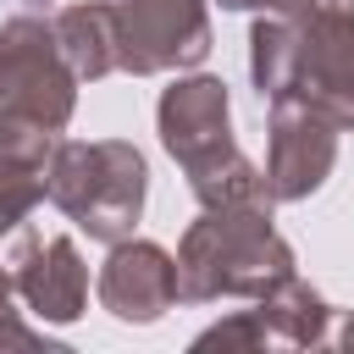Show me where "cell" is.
<instances>
[{
    "instance_id": "4fadbf2b",
    "label": "cell",
    "mask_w": 354,
    "mask_h": 354,
    "mask_svg": "<svg viewBox=\"0 0 354 354\" xmlns=\"http://www.w3.org/2000/svg\"><path fill=\"white\" fill-rule=\"evenodd\" d=\"M288 77H293V17H260L249 28V83L260 100H277L288 94Z\"/></svg>"
},
{
    "instance_id": "52a82bcc",
    "label": "cell",
    "mask_w": 354,
    "mask_h": 354,
    "mask_svg": "<svg viewBox=\"0 0 354 354\" xmlns=\"http://www.w3.org/2000/svg\"><path fill=\"white\" fill-rule=\"evenodd\" d=\"M337 166V127L310 111L293 94L271 100V122H266V183L277 205H299L310 194L326 188Z\"/></svg>"
},
{
    "instance_id": "5b68a950",
    "label": "cell",
    "mask_w": 354,
    "mask_h": 354,
    "mask_svg": "<svg viewBox=\"0 0 354 354\" xmlns=\"http://www.w3.org/2000/svg\"><path fill=\"white\" fill-rule=\"evenodd\" d=\"M122 72L160 77L188 72L210 55V6L205 0H116Z\"/></svg>"
},
{
    "instance_id": "2e32d148",
    "label": "cell",
    "mask_w": 354,
    "mask_h": 354,
    "mask_svg": "<svg viewBox=\"0 0 354 354\" xmlns=\"http://www.w3.org/2000/svg\"><path fill=\"white\" fill-rule=\"evenodd\" d=\"M194 348H199V354H205V348H221V354H260V348H271V332H266V321H260L254 310H232L227 321L205 326V332L194 337Z\"/></svg>"
},
{
    "instance_id": "3957f363",
    "label": "cell",
    "mask_w": 354,
    "mask_h": 354,
    "mask_svg": "<svg viewBox=\"0 0 354 354\" xmlns=\"http://www.w3.org/2000/svg\"><path fill=\"white\" fill-rule=\"evenodd\" d=\"M77 111V72L66 66L50 6L33 0L0 22V116H28L44 127H66Z\"/></svg>"
},
{
    "instance_id": "7c38bea8",
    "label": "cell",
    "mask_w": 354,
    "mask_h": 354,
    "mask_svg": "<svg viewBox=\"0 0 354 354\" xmlns=\"http://www.w3.org/2000/svg\"><path fill=\"white\" fill-rule=\"evenodd\" d=\"M188 188H194L199 205H249V210H277L266 171H260L243 149H232L227 160H216V166H205L199 177H188Z\"/></svg>"
},
{
    "instance_id": "8992f818",
    "label": "cell",
    "mask_w": 354,
    "mask_h": 354,
    "mask_svg": "<svg viewBox=\"0 0 354 354\" xmlns=\"http://www.w3.org/2000/svg\"><path fill=\"white\" fill-rule=\"evenodd\" d=\"M155 127H160L166 155L183 166V177H199L205 166H216V160H227V155L238 149L227 83L210 77V72L177 77V83L160 94V105H155Z\"/></svg>"
},
{
    "instance_id": "9c48e42d",
    "label": "cell",
    "mask_w": 354,
    "mask_h": 354,
    "mask_svg": "<svg viewBox=\"0 0 354 354\" xmlns=\"http://www.w3.org/2000/svg\"><path fill=\"white\" fill-rule=\"evenodd\" d=\"M100 310L116 315L122 326H155L177 304V254H166L149 238H116L100 277H94Z\"/></svg>"
},
{
    "instance_id": "44dd1931",
    "label": "cell",
    "mask_w": 354,
    "mask_h": 354,
    "mask_svg": "<svg viewBox=\"0 0 354 354\" xmlns=\"http://www.w3.org/2000/svg\"><path fill=\"white\" fill-rule=\"evenodd\" d=\"M348 6H354V0H348Z\"/></svg>"
},
{
    "instance_id": "ac0fdd59",
    "label": "cell",
    "mask_w": 354,
    "mask_h": 354,
    "mask_svg": "<svg viewBox=\"0 0 354 354\" xmlns=\"http://www.w3.org/2000/svg\"><path fill=\"white\" fill-rule=\"evenodd\" d=\"M315 6H326V0H266L271 17H304V11H315Z\"/></svg>"
},
{
    "instance_id": "30bf717a",
    "label": "cell",
    "mask_w": 354,
    "mask_h": 354,
    "mask_svg": "<svg viewBox=\"0 0 354 354\" xmlns=\"http://www.w3.org/2000/svg\"><path fill=\"white\" fill-rule=\"evenodd\" d=\"M55 44L66 55V66L77 72V83H100L111 72H122V39H116V0H72L61 11H50Z\"/></svg>"
},
{
    "instance_id": "8fae6325",
    "label": "cell",
    "mask_w": 354,
    "mask_h": 354,
    "mask_svg": "<svg viewBox=\"0 0 354 354\" xmlns=\"http://www.w3.org/2000/svg\"><path fill=\"white\" fill-rule=\"evenodd\" d=\"M254 315L266 321L271 343H282V348H315V343H326V332H332V304H326L299 271H288L282 282H271V288L254 299Z\"/></svg>"
},
{
    "instance_id": "e0dca14e",
    "label": "cell",
    "mask_w": 354,
    "mask_h": 354,
    "mask_svg": "<svg viewBox=\"0 0 354 354\" xmlns=\"http://www.w3.org/2000/svg\"><path fill=\"white\" fill-rule=\"evenodd\" d=\"M61 144V127L28 122V116H0V155L6 160H28V166H50Z\"/></svg>"
},
{
    "instance_id": "277c9868",
    "label": "cell",
    "mask_w": 354,
    "mask_h": 354,
    "mask_svg": "<svg viewBox=\"0 0 354 354\" xmlns=\"http://www.w3.org/2000/svg\"><path fill=\"white\" fill-rule=\"evenodd\" d=\"M288 94L321 111L337 133H354V6L348 0H326L293 17Z\"/></svg>"
},
{
    "instance_id": "6da1fadb",
    "label": "cell",
    "mask_w": 354,
    "mask_h": 354,
    "mask_svg": "<svg viewBox=\"0 0 354 354\" xmlns=\"http://www.w3.org/2000/svg\"><path fill=\"white\" fill-rule=\"evenodd\" d=\"M293 271L288 238L271 227V210L249 205H199L177 243V299H260L271 282Z\"/></svg>"
},
{
    "instance_id": "d6986e66",
    "label": "cell",
    "mask_w": 354,
    "mask_h": 354,
    "mask_svg": "<svg viewBox=\"0 0 354 354\" xmlns=\"http://www.w3.org/2000/svg\"><path fill=\"white\" fill-rule=\"evenodd\" d=\"M221 11H266V0H216Z\"/></svg>"
},
{
    "instance_id": "ba28073f",
    "label": "cell",
    "mask_w": 354,
    "mask_h": 354,
    "mask_svg": "<svg viewBox=\"0 0 354 354\" xmlns=\"http://www.w3.org/2000/svg\"><path fill=\"white\" fill-rule=\"evenodd\" d=\"M6 266H11L22 310L39 326H72L88 310V266H83V254L66 232L39 238V232L17 227V243L6 254Z\"/></svg>"
},
{
    "instance_id": "5bb4252c",
    "label": "cell",
    "mask_w": 354,
    "mask_h": 354,
    "mask_svg": "<svg viewBox=\"0 0 354 354\" xmlns=\"http://www.w3.org/2000/svg\"><path fill=\"white\" fill-rule=\"evenodd\" d=\"M44 199V166H28V160H6L0 155V243L28 227L33 205Z\"/></svg>"
},
{
    "instance_id": "7a4b0ae2",
    "label": "cell",
    "mask_w": 354,
    "mask_h": 354,
    "mask_svg": "<svg viewBox=\"0 0 354 354\" xmlns=\"http://www.w3.org/2000/svg\"><path fill=\"white\" fill-rule=\"evenodd\" d=\"M149 166L127 138H61L44 166V199L94 243H116L138 227Z\"/></svg>"
},
{
    "instance_id": "ffe728a7",
    "label": "cell",
    "mask_w": 354,
    "mask_h": 354,
    "mask_svg": "<svg viewBox=\"0 0 354 354\" xmlns=\"http://www.w3.org/2000/svg\"><path fill=\"white\" fill-rule=\"evenodd\" d=\"M337 343H343V348H348V354H354V315H348V321H343V332H337Z\"/></svg>"
},
{
    "instance_id": "9a60e30c",
    "label": "cell",
    "mask_w": 354,
    "mask_h": 354,
    "mask_svg": "<svg viewBox=\"0 0 354 354\" xmlns=\"http://www.w3.org/2000/svg\"><path fill=\"white\" fill-rule=\"evenodd\" d=\"M6 348H44V354H61V343L28 321V310H17V282H11V266L0 254V354Z\"/></svg>"
}]
</instances>
